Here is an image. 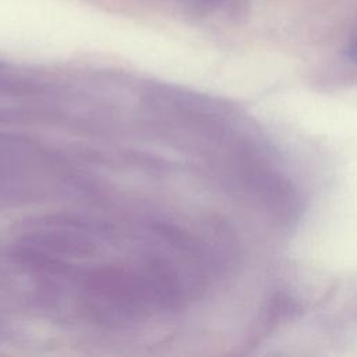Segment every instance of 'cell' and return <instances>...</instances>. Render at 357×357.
<instances>
[{
	"label": "cell",
	"instance_id": "1",
	"mask_svg": "<svg viewBox=\"0 0 357 357\" xmlns=\"http://www.w3.org/2000/svg\"><path fill=\"white\" fill-rule=\"evenodd\" d=\"M347 57L353 61L357 63V36L351 40L349 49H347Z\"/></svg>",
	"mask_w": 357,
	"mask_h": 357
}]
</instances>
